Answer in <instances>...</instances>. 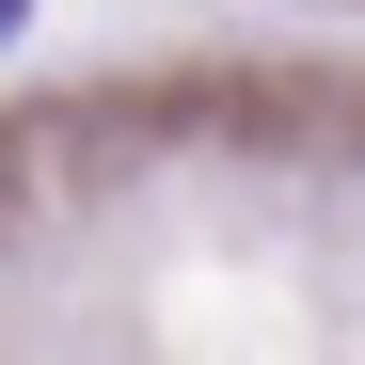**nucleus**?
Returning a JSON list of instances; mask_svg holds the SVG:
<instances>
[{"instance_id":"obj_1","label":"nucleus","mask_w":365,"mask_h":365,"mask_svg":"<svg viewBox=\"0 0 365 365\" xmlns=\"http://www.w3.org/2000/svg\"><path fill=\"white\" fill-rule=\"evenodd\" d=\"M0 32H16V0H0Z\"/></svg>"}]
</instances>
